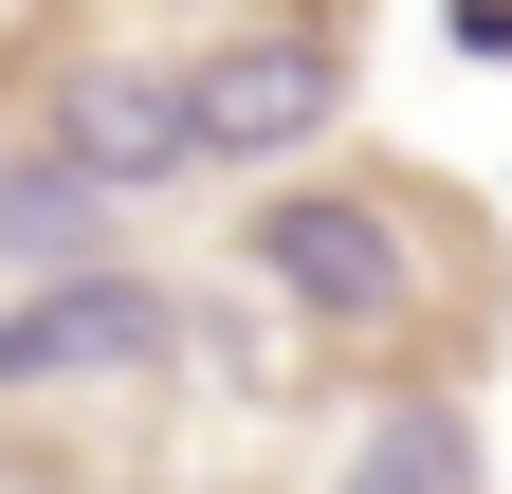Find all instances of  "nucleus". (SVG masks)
Returning a JSON list of instances; mask_svg holds the SVG:
<instances>
[{
    "label": "nucleus",
    "mask_w": 512,
    "mask_h": 494,
    "mask_svg": "<svg viewBox=\"0 0 512 494\" xmlns=\"http://www.w3.org/2000/svg\"><path fill=\"white\" fill-rule=\"evenodd\" d=\"M238 275L275 293L311 348H403V330L439 312V257H421V220L384 202V183H311V165H275V183H256V220H238Z\"/></svg>",
    "instance_id": "obj_1"
},
{
    "label": "nucleus",
    "mask_w": 512,
    "mask_h": 494,
    "mask_svg": "<svg viewBox=\"0 0 512 494\" xmlns=\"http://www.w3.org/2000/svg\"><path fill=\"white\" fill-rule=\"evenodd\" d=\"M147 366H183V293L147 257H74V275L0 293V403H92V385H147Z\"/></svg>",
    "instance_id": "obj_2"
},
{
    "label": "nucleus",
    "mask_w": 512,
    "mask_h": 494,
    "mask_svg": "<svg viewBox=\"0 0 512 494\" xmlns=\"http://www.w3.org/2000/svg\"><path fill=\"white\" fill-rule=\"evenodd\" d=\"M183 129H202V165H238V183L311 165L348 129V37L330 19H238L220 55H183Z\"/></svg>",
    "instance_id": "obj_3"
},
{
    "label": "nucleus",
    "mask_w": 512,
    "mask_h": 494,
    "mask_svg": "<svg viewBox=\"0 0 512 494\" xmlns=\"http://www.w3.org/2000/svg\"><path fill=\"white\" fill-rule=\"evenodd\" d=\"M37 147L110 183V202H165V183H202V129H183V55H55V92H37Z\"/></svg>",
    "instance_id": "obj_4"
},
{
    "label": "nucleus",
    "mask_w": 512,
    "mask_h": 494,
    "mask_svg": "<svg viewBox=\"0 0 512 494\" xmlns=\"http://www.w3.org/2000/svg\"><path fill=\"white\" fill-rule=\"evenodd\" d=\"M330 494H494V440H476L458 385H403V403H366V440L330 458Z\"/></svg>",
    "instance_id": "obj_5"
},
{
    "label": "nucleus",
    "mask_w": 512,
    "mask_h": 494,
    "mask_svg": "<svg viewBox=\"0 0 512 494\" xmlns=\"http://www.w3.org/2000/svg\"><path fill=\"white\" fill-rule=\"evenodd\" d=\"M110 183H74L55 147H0V275H74V257H110Z\"/></svg>",
    "instance_id": "obj_6"
},
{
    "label": "nucleus",
    "mask_w": 512,
    "mask_h": 494,
    "mask_svg": "<svg viewBox=\"0 0 512 494\" xmlns=\"http://www.w3.org/2000/svg\"><path fill=\"white\" fill-rule=\"evenodd\" d=\"M0 19H19V0H0Z\"/></svg>",
    "instance_id": "obj_7"
}]
</instances>
